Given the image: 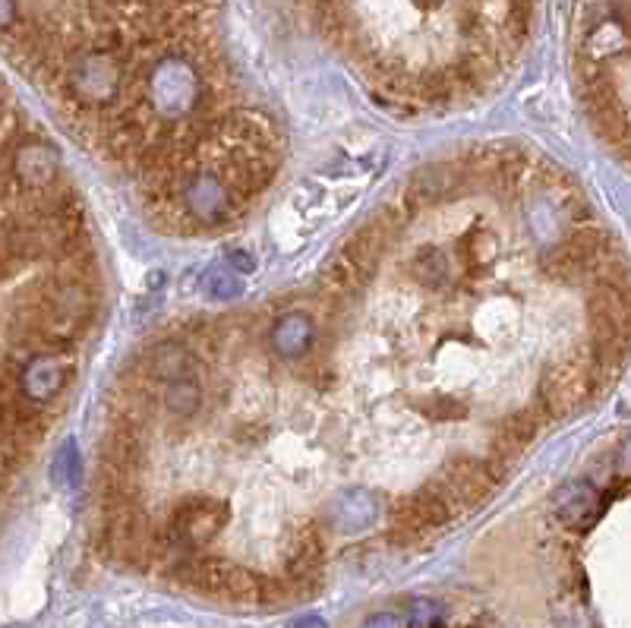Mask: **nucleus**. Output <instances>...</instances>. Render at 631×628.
I'll return each mask as SVG.
<instances>
[{"label":"nucleus","mask_w":631,"mask_h":628,"mask_svg":"<svg viewBox=\"0 0 631 628\" xmlns=\"http://www.w3.org/2000/svg\"><path fill=\"white\" fill-rule=\"evenodd\" d=\"M597 395L590 383L588 360L578 354H568L562 360L546 364L537 383V405L549 420H566L571 414H578L590 398Z\"/></svg>","instance_id":"nucleus-1"},{"label":"nucleus","mask_w":631,"mask_h":628,"mask_svg":"<svg viewBox=\"0 0 631 628\" xmlns=\"http://www.w3.org/2000/svg\"><path fill=\"white\" fill-rule=\"evenodd\" d=\"M439 493L449 499L452 512H474L486 499L493 496L496 483L486 474L483 458L474 456H455L442 464V471L433 480Z\"/></svg>","instance_id":"nucleus-2"},{"label":"nucleus","mask_w":631,"mask_h":628,"mask_svg":"<svg viewBox=\"0 0 631 628\" xmlns=\"http://www.w3.org/2000/svg\"><path fill=\"white\" fill-rule=\"evenodd\" d=\"M398 240V231L392 224H386L379 216H372L367 224H360L345 243L341 257L348 260V265L357 272V279L364 284H370L382 265V257L389 253Z\"/></svg>","instance_id":"nucleus-3"},{"label":"nucleus","mask_w":631,"mask_h":628,"mask_svg":"<svg viewBox=\"0 0 631 628\" xmlns=\"http://www.w3.org/2000/svg\"><path fill=\"white\" fill-rule=\"evenodd\" d=\"M73 364L64 360L61 354H42V357H32L22 364L20 373V391L32 401V405H51L61 391L70 386L73 379Z\"/></svg>","instance_id":"nucleus-4"},{"label":"nucleus","mask_w":631,"mask_h":628,"mask_svg":"<svg viewBox=\"0 0 631 628\" xmlns=\"http://www.w3.org/2000/svg\"><path fill=\"white\" fill-rule=\"evenodd\" d=\"M461 180H477V177L461 165V158H452V161L423 165L420 171H414L411 184L404 190L423 209V206H439V202L461 193Z\"/></svg>","instance_id":"nucleus-5"},{"label":"nucleus","mask_w":631,"mask_h":628,"mask_svg":"<svg viewBox=\"0 0 631 628\" xmlns=\"http://www.w3.org/2000/svg\"><path fill=\"white\" fill-rule=\"evenodd\" d=\"M57 171H61L57 149L48 146L44 139H22L20 146H17V153H13V158H10L13 180H20L29 193L51 190L54 180H57Z\"/></svg>","instance_id":"nucleus-6"},{"label":"nucleus","mask_w":631,"mask_h":628,"mask_svg":"<svg viewBox=\"0 0 631 628\" xmlns=\"http://www.w3.org/2000/svg\"><path fill=\"white\" fill-rule=\"evenodd\" d=\"M139 369L158 383H175V379H190L197 376V357L187 345H180L177 338H165V342H155L139 360Z\"/></svg>","instance_id":"nucleus-7"},{"label":"nucleus","mask_w":631,"mask_h":628,"mask_svg":"<svg viewBox=\"0 0 631 628\" xmlns=\"http://www.w3.org/2000/svg\"><path fill=\"white\" fill-rule=\"evenodd\" d=\"M269 342H272V350L284 360H301L316 342V325L304 313H284L282 320L272 325Z\"/></svg>","instance_id":"nucleus-8"},{"label":"nucleus","mask_w":631,"mask_h":628,"mask_svg":"<svg viewBox=\"0 0 631 628\" xmlns=\"http://www.w3.org/2000/svg\"><path fill=\"white\" fill-rule=\"evenodd\" d=\"M556 512H559V519L566 521L568 527L585 531L600 515V496L585 480H571V483H566L556 493Z\"/></svg>","instance_id":"nucleus-9"},{"label":"nucleus","mask_w":631,"mask_h":628,"mask_svg":"<svg viewBox=\"0 0 631 628\" xmlns=\"http://www.w3.org/2000/svg\"><path fill=\"white\" fill-rule=\"evenodd\" d=\"M401 502L411 512V519L420 524V531H439V527H445L449 521L455 519L449 499L439 493L435 483H423L420 490H414L411 496H404Z\"/></svg>","instance_id":"nucleus-10"},{"label":"nucleus","mask_w":631,"mask_h":628,"mask_svg":"<svg viewBox=\"0 0 631 628\" xmlns=\"http://www.w3.org/2000/svg\"><path fill=\"white\" fill-rule=\"evenodd\" d=\"M161 401H165V408H168V414L175 420H193L202 411V386L197 383V376L175 379V383H168Z\"/></svg>","instance_id":"nucleus-11"},{"label":"nucleus","mask_w":631,"mask_h":628,"mask_svg":"<svg viewBox=\"0 0 631 628\" xmlns=\"http://www.w3.org/2000/svg\"><path fill=\"white\" fill-rule=\"evenodd\" d=\"M408 272H411V279L420 284H427V287H445L449 279H452V265L449 260L433 250V247H423V250H417V257L408 262Z\"/></svg>","instance_id":"nucleus-12"},{"label":"nucleus","mask_w":631,"mask_h":628,"mask_svg":"<svg viewBox=\"0 0 631 628\" xmlns=\"http://www.w3.org/2000/svg\"><path fill=\"white\" fill-rule=\"evenodd\" d=\"M549 420L540 408H518V411L505 414L499 420V430L505 436H512L518 446H530L537 436H540V430H544V423Z\"/></svg>","instance_id":"nucleus-13"},{"label":"nucleus","mask_w":631,"mask_h":628,"mask_svg":"<svg viewBox=\"0 0 631 628\" xmlns=\"http://www.w3.org/2000/svg\"><path fill=\"white\" fill-rule=\"evenodd\" d=\"M496 247H499V243H496V238H493L490 231H471V234H464L461 243H458L464 269H467L471 275H477L480 269L496 257Z\"/></svg>","instance_id":"nucleus-14"},{"label":"nucleus","mask_w":631,"mask_h":628,"mask_svg":"<svg viewBox=\"0 0 631 628\" xmlns=\"http://www.w3.org/2000/svg\"><path fill=\"white\" fill-rule=\"evenodd\" d=\"M420 411L433 417V420H461V417H467L464 401H458L455 395H433L430 401H423Z\"/></svg>","instance_id":"nucleus-15"},{"label":"nucleus","mask_w":631,"mask_h":628,"mask_svg":"<svg viewBox=\"0 0 631 628\" xmlns=\"http://www.w3.org/2000/svg\"><path fill=\"white\" fill-rule=\"evenodd\" d=\"M206 287H209V294H212L215 301H231V297H240V294H243V282H240L234 272H212Z\"/></svg>","instance_id":"nucleus-16"},{"label":"nucleus","mask_w":631,"mask_h":628,"mask_svg":"<svg viewBox=\"0 0 631 628\" xmlns=\"http://www.w3.org/2000/svg\"><path fill=\"white\" fill-rule=\"evenodd\" d=\"M51 474H54V480H61V483L73 477V446H66L64 452H61V458H57V464H54Z\"/></svg>","instance_id":"nucleus-17"},{"label":"nucleus","mask_w":631,"mask_h":628,"mask_svg":"<svg viewBox=\"0 0 631 628\" xmlns=\"http://www.w3.org/2000/svg\"><path fill=\"white\" fill-rule=\"evenodd\" d=\"M17 22V0H0V29H10Z\"/></svg>","instance_id":"nucleus-18"},{"label":"nucleus","mask_w":631,"mask_h":628,"mask_svg":"<svg viewBox=\"0 0 631 628\" xmlns=\"http://www.w3.org/2000/svg\"><path fill=\"white\" fill-rule=\"evenodd\" d=\"M228 262L240 269V272H253L256 269V262L250 260V253H243V250H234V253H228Z\"/></svg>","instance_id":"nucleus-19"},{"label":"nucleus","mask_w":631,"mask_h":628,"mask_svg":"<svg viewBox=\"0 0 631 628\" xmlns=\"http://www.w3.org/2000/svg\"><path fill=\"white\" fill-rule=\"evenodd\" d=\"M22 265L17 260H10L3 250H0V282H7V279H13L17 272H20Z\"/></svg>","instance_id":"nucleus-20"},{"label":"nucleus","mask_w":631,"mask_h":628,"mask_svg":"<svg viewBox=\"0 0 631 628\" xmlns=\"http://www.w3.org/2000/svg\"><path fill=\"white\" fill-rule=\"evenodd\" d=\"M364 628H401V619L395 613H382V616H372Z\"/></svg>","instance_id":"nucleus-21"},{"label":"nucleus","mask_w":631,"mask_h":628,"mask_svg":"<svg viewBox=\"0 0 631 628\" xmlns=\"http://www.w3.org/2000/svg\"><path fill=\"white\" fill-rule=\"evenodd\" d=\"M13 184H17V180H13V174H10V165H3V161H0V199H7V196H10Z\"/></svg>","instance_id":"nucleus-22"},{"label":"nucleus","mask_w":631,"mask_h":628,"mask_svg":"<svg viewBox=\"0 0 631 628\" xmlns=\"http://www.w3.org/2000/svg\"><path fill=\"white\" fill-rule=\"evenodd\" d=\"M294 628H326V626H323L319 619H306V622H297Z\"/></svg>","instance_id":"nucleus-23"},{"label":"nucleus","mask_w":631,"mask_h":628,"mask_svg":"<svg viewBox=\"0 0 631 628\" xmlns=\"http://www.w3.org/2000/svg\"><path fill=\"white\" fill-rule=\"evenodd\" d=\"M10 628H20V626H10Z\"/></svg>","instance_id":"nucleus-24"}]
</instances>
